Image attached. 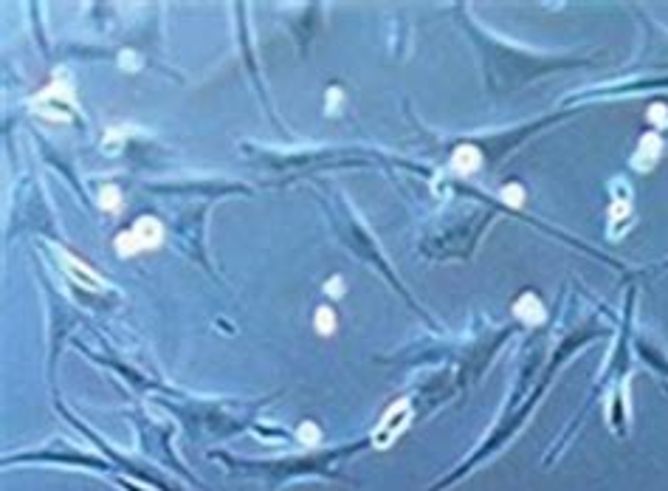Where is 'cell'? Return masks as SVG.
<instances>
[{
    "label": "cell",
    "mask_w": 668,
    "mask_h": 491,
    "mask_svg": "<svg viewBox=\"0 0 668 491\" xmlns=\"http://www.w3.org/2000/svg\"><path fill=\"white\" fill-rule=\"evenodd\" d=\"M342 102V91L339 88H333V91H327V108L330 111H336V105Z\"/></svg>",
    "instance_id": "obj_15"
},
{
    "label": "cell",
    "mask_w": 668,
    "mask_h": 491,
    "mask_svg": "<svg viewBox=\"0 0 668 491\" xmlns=\"http://www.w3.org/2000/svg\"><path fill=\"white\" fill-rule=\"evenodd\" d=\"M122 139H125V136L119 133V127H113V130L108 133V139H105V150H108V153H116V150H119V144H122Z\"/></svg>",
    "instance_id": "obj_13"
},
{
    "label": "cell",
    "mask_w": 668,
    "mask_h": 491,
    "mask_svg": "<svg viewBox=\"0 0 668 491\" xmlns=\"http://www.w3.org/2000/svg\"><path fill=\"white\" fill-rule=\"evenodd\" d=\"M499 198H502L505 204L511 206V209H519V206H522V201H525V192H522V187H519V184H511V187H502Z\"/></svg>",
    "instance_id": "obj_11"
},
{
    "label": "cell",
    "mask_w": 668,
    "mask_h": 491,
    "mask_svg": "<svg viewBox=\"0 0 668 491\" xmlns=\"http://www.w3.org/2000/svg\"><path fill=\"white\" fill-rule=\"evenodd\" d=\"M482 164H485V156H482V150L477 144H460V147L451 153V170L457 175H474Z\"/></svg>",
    "instance_id": "obj_7"
},
{
    "label": "cell",
    "mask_w": 668,
    "mask_h": 491,
    "mask_svg": "<svg viewBox=\"0 0 668 491\" xmlns=\"http://www.w3.org/2000/svg\"><path fill=\"white\" fill-rule=\"evenodd\" d=\"M99 206H102L105 212H119V209H122V192H119V187H113V184L102 187V192H99Z\"/></svg>",
    "instance_id": "obj_9"
},
{
    "label": "cell",
    "mask_w": 668,
    "mask_h": 491,
    "mask_svg": "<svg viewBox=\"0 0 668 491\" xmlns=\"http://www.w3.org/2000/svg\"><path fill=\"white\" fill-rule=\"evenodd\" d=\"M161 240H164V226L156 218H139L133 229H127L116 238V252L122 257H133V254L158 249Z\"/></svg>",
    "instance_id": "obj_2"
},
{
    "label": "cell",
    "mask_w": 668,
    "mask_h": 491,
    "mask_svg": "<svg viewBox=\"0 0 668 491\" xmlns=\"http://www.w3.org/2000/svg\"><path fill=\"white\" fill-rule=\"evenodd\" d=\"M316 331L322 333V336H330V333L336 331V314L330 308H319L316 311Z\"/></svg>",
    "instance_id": "obj_10"
},
{
    "label": "cell",
    "mask_w": 668,
    "mask_h": 491,
    "mask_svg": "<svg viewBox=\"0 0 668 491\" xmlns=\"http://www.w3.org/2000/svg\"><path fill=\"white\" fill-rule=\"evenodd\" d=\"M325 291L330 294V297H342V294H344L342 277H333V280H330V283L325 286Z\"/></svg>",
    "instance_id": "obj_14"
},
{
    "label": "cell",
    "mask_w": 668,
    "mask_h": 491,
    "mask_svg": "<svg viewBox=\"0 0 668 491\" xmlns=\"http://www.w3.org/2000/svg\"><path fill=\"white\" fill-rule=\"evenodd\" d=\"M513 314L522 319V322H528V325H542L547 314H544V305L539 302V297H533V294H522L516 305H513Z\"/></svg>",
    "instance_id": "obj_8"
},
{
    "label": "cell",
    "mask_w": 668,
    "mask_h": 491,
    "mask_svg": "<svg viewBox=\"0 0 668 491\" xmlns=\"http://www.w3.org/2000/svg\"><path fill=\"white\" fill-rule=\"evenodd\" d=\"M34 111L48 122H71V116L77 111V99H74L71 85H65L63 80L51 82L46 91L34 99Z\"/></svg>",
    "instance_id": "obj_1"
},
{
    "label": "cell",
    "mask_w": 668,
    "mask_h": 491,
    "mask_svg": "<svg viewBox=\"0 0 668 491\" xmlns=\"http://www.w3.org/2000/svg\"><path fill=\"white\" fill-rule=\"evenodd\" d=\"M612 190H618L612 209H609V238H621L623 232L632 226V190L626 181H612Z\"/></svg>",
    "instance_id": "obj_4"
},
{
    "label": "cell",
    "mask_w": 668,
    "mask_h": 491,
    "mask_svg": "<svg viewBox=\"0 0 668 491\" xmlns=\"http://www.w3.org/2000/svg\"><path fill=\"white\" fill-rule=\"evenodd\" d=\"M412 418H415L412 401H409V398H398V401L384 412V418L378 421V427H375L370 444H373L375 449H389V446L398 441V435L412 424Z\"/></svg>",
    "instance_id": "obj_3"
},
{
    "label": "cell",
    "mask_w": 668,
    "mask_h": 491,
    "mask_svg": "<svg viewBox=\"0 0 668 491\" xmlns=\"http://www.w3.org/2000/svg\"><path fill=\"white\" fill-rule=\"evenodd\" d=\"M296 435H299V441H302L305 446H316L319 444V438H322V432H319L316 424H302Z\"/></svg>",
    "instance_id": "obj_12"
},
{
    "label": "cell",
    "mask_w": 668,
    "mask_h": 491,
    "mask_svg": "<svg viewBox=\"0 0 668 491\" xmlns=\"http://www.w3.org/2000/svg\"><path fill=\"white\" fill-rule=\"evenodd\" d=\"M57 257H60V266H63V271L77 283V286H82L85 291H105L108 288V283L96 274L88 263H82L79 257H74L71 252H65V249H57Z\"/></svg>",
    "instance_id": "obj_5"
},
{
    "label": "cell",
    "mask_w": 668,
    "mask_h": 491,
    "mask_svg": "<svg viewBox=\"0 0 668 491\" xmlns=\"http://www.w3.org/2000/svg\"><path fill=\"white\" fill-rule=\"evenodd\" d=\"M663 150H666V139H663V133H660V130H649V133H646V136L637 142L635 156H632V167L640 170V173H649L654 164L660 161Z\"/></svg>",
    "instance_id": "obj_6"
}]
</instances>
